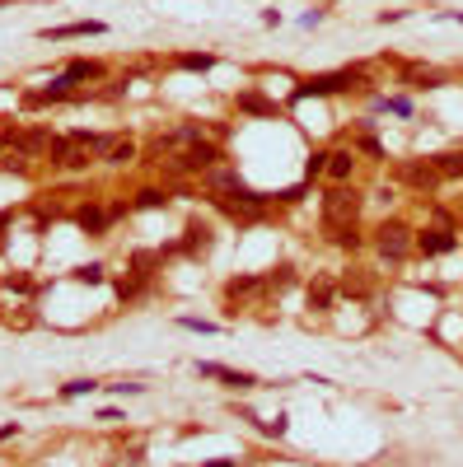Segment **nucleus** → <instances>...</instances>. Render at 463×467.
<instances>
[{
    "label": "nucleus",
    "mask_w": 463,
    "mask_h": 467,
    "mask_svg": "<svg viewBox=\"0 0 463 467\" xmlns=\"http://www.w3.org/2000/svg\"><path fill=\"white\" fill-rule=\"evenodd\" d=\"M356 215H360V197L351 187H333V192L323 197V225H328L337 238L356 233Z\"/></svg>",
    "instance_id": "obj_1"
},
{
    "label": "nucleus",
    "mask_w": 463,
    "mask_h": 467,
    "mask_svg": "<svg viewBox=\"0 0 463 467\" xmlns=\"http://www.w3.org/2000/svg\"><path fill=\"white\" fill-rule=\"evenodd\" d=\"M360 71H333V75H313L305 84H295V103H305V99H323V94H337V89H346V84H356Z\"/></svg>",
    "instance_id": "obj_2"
},
{
    "label": "nucleus",
    "mask_w": 463,
    "mask_h": 467,
    "mask_svg": "<svg viewBox=\"0 0 463 467\" xmlns=\"http://www.w3.org/2000/svg\"><path fill=\"white\" fill-rule=\"evenodd\" d=\"M197 374H202V379H220L225 388H253V383H257L253 374H244V369H225V364H197Z\"/></svg>",
    "instance_id": "obj_3"
},
{
    "label": "nucleus",
    "mask_w": 463,
    "mask_h": 467,
    "mask_svg": "<svg viewBox=\"0 0 463 467\" xmlns=\"http://www.w3.org/2000/svg\"><path fill=\"white\" fill-rule=\"evenodd\" d=\"M407 229H403V225H384V229H379V253H384V257H407Z\"/></svg>",
    "instance_id": "obj_4"
},
{
    "label": "nucleus",
    "mask_w": 463,
    "mask_h": 467,
    "mask_svg": "<svg viewBox=\"0 0 463 467\" xmlns=\"http://www.w3.org/2000/svg\"><path fill=\"white\" fill-rule=\"evenodd\" d=\"M459 238L449 229H426V233H416V253H426V257H440V253H449Z\"/></svg>",
    "instance_id": "obj_5"
},
{
    "label": "nucleus",
    "mask_w": 463,
    "mask_h": 467,
    "mask_svg": "<svg viewBox=\"0 0 463 467\" xmlns=\"http://www.w3.org/2000/svg\"><path fill=\"white\" fill-rule=\"evenodd\" d=\"M94 33H103V24L99 19H80V24H61V28H43V38H56V42H61V38H94Z\"/></svg>",
    "instance_id": "obj_6"
},
{
    "label": "nucleus",
    "mask_w": 463,
    "mask_h": 467,
    "mask_svg": "<svg viewBox=\"0 0 463 467\" xmlns=\"http://www.w3.org/2000/svg\"><path fill=\"white\" fill-rule=\"evenodd\" d=\"M215 159H220V150H215V145H192V150H187V155L178 159V168H187V173H197V168H211Z\"/></svg>",
    "instance_id": "obj_7"
},
{
    "label": "nucleus",
    "mask_w": 463,
    "mask_h": 467,
    "mask_svg": "<svg viewBox=\"0 0 463 467\" xmlns=\"http://www.w3.org/2000/svg\"><path fill=\"white\" fill-rule=\"evenodd\" d=\"M351 164H356L351 150H333V155H328V173H333L337 182H346V178H351Z\"/></svg>",
    "instance_id": "obj_8"
},
{
    "label": "nucleus",
    "mask_w": 463,
    "mask_h": 467,
    "mask_svg": "<svg viewBox=\"0 0 463 467\" xmlns=\"http://www.w3.org/2000/svg\"><path fill=\"white\" fill-rule=\"evenodd\" d=\"M99 75V66H94V61H71V66H66V84H75V79H94Z\"/></svg>",
    "instance_id": "obj_9"
},
{
    "label": "nucleus",
    "mask_w": 463,
    "mask_h": 467,
    "mask_svg": "<svg viewBox=\"0 0 463 467\" xmlns=\"http://www.w3.org/2000/svg\"><path fill=\"white\" fill-rule=\"evenodd\" d=\"M75 220H80V229H84V233H94V229H103V225H108V215H103V210H94V206H84Z\"/></svg>",
    "instance_id": "obj_10"
},
{
    "label": "nucleus",
    "mask_w": 463,
    "mask_h": 467,
    "mask_svg": "<svg viewBox=\"0 0 463 467\" xmlns=\"http://www.w3.org/2000/svg\"><path fill=\"white\" fill-rule=\"evenodd\" d=\"M178 66H182V71H211V66H215V56H206V52H187V56H178Z\"/></svg>",
    "instance_id": "obj_11"
},
{
    "label": "nucleus",
    "mask_w": 463,
    "mask_h": 467,
    "mask_svg": "<svg viewBox=\"0 0 463 467\" xmlns=\"http://www.w3.org/2000/svg\"><path fill=\"white\" fill-rule=\"evenodd\" d=\"M164 201H169V197H164L159 187H145V192L136 197V206H141V210H159V206H164Z\"/></svg>",
    "instance_id": "obj_12"
},
{
    "label": "nucleus",
    "mask_w": 463,
    "mask_h": 467,
    "mask_svg": "<svg viewBox=\"0 0 463 467\" xmlns=\"http://www.w3.org/2000/svg\"><path fill=\"white\" fill-rule=\"evenodd\" d=\"M178 327H187V332H202V337H215L220 327L215 323H206V318H178Z\"/></svg>",
    "instance_id": "obj_13"
},
{
    "label": "nucleus",
    "mask_w": 463,
    "mask_h": 467,
    "mask_svg": "<svg viewBox=\"0 0 463 467\" xmlns=\"http://www.w3.org/2000/svg\"><path fill=\"white\" fill-rule=\"evenodd\" d=\"M131 155H136V150H131V140H112V150H108V164H127Z\"/></svg>",
    "instance_id": "obj_14"
},
{
    "label": "nucleus",
    "mask_w": 463,
    "mask_h": 467,
    "mask_svg": "<svg viewBox=\"0 0 463 467\" xmlns=\"http://www.w3.org/2000/svg\"><path fill=\"white\" fill-rule=\"evenodd\" d=\"M94 388H99L94 379H75V383H66V388H61V397H84V392H94Z\"/></svg>",
    "instance_id": "obj_15"
},
{
    "label": "nucleus",
    "mask_w": 463,
    "mask_h": 467,
    "mask_svg": "<svg viewBox=\"0 0 463 467\" xmlns=\"http://www.w3.org/2000/svg\"><path fill=\"white\" fill-rule=\"evenodd\" d=\"M75 281H84V286H99V281H103V266H94V262H89V266H80Z\"/></svg>",
    "instance_id": "obj_16"
},
{
    "label": "nucleus",
    "mask_w": 463,
    "mask_h": 467,
    "mask_svg": "<svg viewBox=\"0 0 463 467\" xmlns=\"http://www.w3.org/2000/svg\"><path fill=\"white\" fill-rule=\"evenodd\" d=\"M440 173H463V155H440Z\"/></svg>",
    "instance_id": "obj_17"
},
{
    "label": "nucleus",
    "mask_w": 463,
    "mask_h": 467,
    "mask_svg": "<svg viewBox=\"0 0 463 467\" xmlns=\"http://www.w3.org/2000/svg\"><path fill=\"white\" fill-rule=\"evenodd\" d=\"M239 108H248V112H276L272 103H262L257 94H244V99H239Z\"/></svg>",
    "instance_id": "obj_18"
},
{
    "label": "nucleus",
    "mask_w": 463,
    "mask_h": 467,
    "mask_svg": "<svg viewBox=\"0 0 463 467\" xmlns=\"http://www.w3.org/2000/svg\"><path fill=\"white\" fill-rule=\"evenodd\" d=\"M318 173H328V155H313L305 164V178H318Z\"/></svg>",
    "instance_id": "obj_19"
},
{
    "label": "nucleus",
    "mask_w": 463,
    "mask_h": 467,
    "mask_svg": "<svg viewBox=\"0 0 463 467\" xmlns=\"http://www.w3.org/2000/svg\"><path fill=\"white\" fill-rule=\"evenodd\" d=\"M407 182H416V187H431V182H436V173H431V168H407Z\"/></svg>",
    "instance_id": "obj_20"
},
{
    "label": "nucleus",
    "mask_w": 463,
    "mask_h": 467,
    "mask_svg": "<svg viewBox=\"0 0 463 467\" xmlns=\"http://www.w3.org/2000/svg\"><path fill=\"white\" fill-rule=\"evenodd\" d=\"M328 299H333V286H318V290H309V304H318V309H323Z\"/></svg>",
    "instance_id": "obj_21"
},
{
    "label": "nucleus",
    "mask_w": 463,
    "mask_h": 467,
    "mask_svg": "<svg viewBox=\"0 0 463 467\" xmlns=\"http://www.w3.org/2000/svg\"><path fill=\"white\" fill-rule=\"evenodd\" d=\"M379 108H388V112H398V117H407V112H412V103H407V99H384Z\"/></svg>",
    "instance_id": "obj_22"
},
{
    "label": "nucleus",
    "mask_w": 463,
    "mask_h": 467,
    "mask_svg": "<svg viewBox=\"0 0 463 467\" xmlns=\"http://www.w3.org/2000/svg\"><path fill=\"white\" fill-rule=\"evenodd\" d=\"M206 467H234V463H206Z\"/></svg>",
    "instance_id": "obj_23"
}]
</instances>
